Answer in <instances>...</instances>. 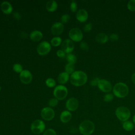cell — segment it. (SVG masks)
<instances>
[{
	"label": "cell",
	"mask_w": 135,
	"mask_h": 135,
	"mask_svg": "<svg viewBox=\"0 0 135 135\" xmlns=\"http://www.w3.org/2000/svg\"><path fill=\"white\" fill-rule=\"evenodd\" d=\"M13 70L16 73H21L23 71L22 66L19 63H15L13 65Z\"/></svg>",
	"instance_id": "28"
},
{
	"label": "cell",
	"mask_w": 135,
	"mask_h": 135,
	"mask_svg": "<svg viewBox=\"0 0 135 135\" xmlns=\"http://www.w3.org/2000/svg\"><path fill=\"white\" fill-rule=\"evenodd\" d=\"M70 16H69L68 14H65L61 16V18H60V20H61V21L62 23H67V22L69 21V20H70Z\"/></svg>",
	"instance_id": "33"
},
{
	"label": "cell",
	"mask_w": 135,
	"mask_h": 135,
	"mask_svg": "<svg viewBox=\"0 0 135 135\" xmlns=\"http://www.w3.org/2000/svg\"><path fill=\"white\" fill-rule=\"evenodd\" d=\"M62 42V39L59 36H55L51 40V44L53 46H59Z\"/></svg>",
	"instance_id": "24"
},
{
	"label": "cell",
	"mask_w": 135,
	"mask_h": 135,
	"mask_svg": "<svg viewBox=\"0 0 135 135\" xmlns=\"http://www.w3.org/2000/svg\"><path fill=\"white\" fill-rule=\"evenodd\" d=\"M72 118V114L68 110H65L61 112L60 119V121L63 123H67L69 122Z\"/></svg>",
	"instance_id": "17"
},
{
	"label": "cell",
	"mask_w": 135,
	"mask_h": 135,
	"mask_svg": "<svg viewBox=\"0 0 135 135\" xmlns=\"http://www.w3.org/2000/svg\"><path fill=\"white\" fill-rule=\"evenodd\" d=\"M68 89L66 87L63 85L56 86L53 91V94L55 98L59 100H63L68 95Z\"/></svg>",
	"instance_id": "6"
},
{
	"label": "cell",
	"mask_w": 135,
	"mask_h": 135,
	"mask_svg": "<svg viewBox=\"0 0 135 135\" xmlns=\"http://www.w3.org/2000/svg\"><path fill=\"white\" fill-rule=\"evenodd\" d=\"M0 91H1V86H0Z\"/></svg>",
	"instance_id": "43"
},
{
	"label": "cell",
	"mask_w": 135,
	"mask_h": 135,
	"mask_svg": "<svg viewBox=\"0 0 135 135\" xmlns=\"http://www.w3.org/2000/svg\"><path fill=\"white\" fill-rule=\"evenodd\" d=\"M45 83H46V85L48 87H50V88L54 87L55 85V84H56V82H55V80L53 79H52V78H48V79H47L46 80Z\"/></svg>",
	"instance_id": "27"
},
{
	"label": "cell",
	"mask_w": 135,
	"mask_h": 135,
	"mask_svg": "<svg viewBox=\"0 0 135 135\" xmlns=\"http://www.w3.org/2000/svg\"><path fill=\"white\" fill-rule=\"evenodd\" d=\"M109 37L107 34L104 33H100L97 34L95 37L96 41L100 44H104L107 43Z\"/></svg>",
	"instance_id": "20"
},
{
	"label": "cell",
	"mask_w": 135,
	"mask_h": 135,
	"mask_svg": "<svg viewBox=\"0 0 135 135\" xmlns=\"http://www.w3.org/2000/svg\"><path fill=\"white\" fill-rule=\"evenodd\" d=\"M88 77L85 72L82 71H75L71 74L70 80L71 83L76 86H80L85 84Z\"/></svg>",
	"instance_id": "1"
},
{
	"label": "cell",
	"mask_w": 135,
	"mask_h": 135,
	"mask_svg": "<svg viewBox=\"0 0 135 135\" xmlns=\"http://www.w3.org/2000/svg\"><path fill=\"white\" fill-rule=\"evenodd\" d=\"M75 69V66L74 64H71V63H68L65 66V70L66 73H68L69 74H72L74 72Z\"/></svg>",
	"instance_id": "25"
},
{
	"label": "cell",
	"mask_w": 135,
	"mask_h": 135,
	"mask_svg": "<svg viewBox=\"0 0 135 135\" xmlns=\"http://www.w3.org/2000/svg\"><path fill=\"white\" fill-rule=\"evenodd\" d=\"M69 79V74L66 72L60 73L57 76V80L60 84H64L66 83Z\"/></svg>",
	"instance_id": "19"
},
{
	"label": "cell",
	"mask_w": 135,
	"mask_h": 135,
	"mask_svg": "<svg viewBox=\"0 0 135 135\" xmlns=\"http://www.w3.org/2000/svg\"><path fill=\"white\" fill-rule=\"evenodd\" d=\"M117 118L121 121L124 122L128 120L131 115L130 110L126 107H119L117 108L115 111Z\"/></svg>",
	"instance_id": "4"
},
{
	"label": "cell",
	"mask_w": 135,
	"mask_h": 135,
	"mask_svg": "<svg viewBox=\"0 0 135 135\" xmlns=\"http://www.w3.org/2000/svg\"><path fill=\"white\" fill-rule=\"evenodd\" d=\"M56 55L58 57L60 58H64L66 57L65 53L62 50H59L56 52Z\"/></svg>",
	"instance_id": "36"
},
{
	"label": "cell",
	"mask_w": 135,
	"mask_h": 135,
	"mask_svg": "<svg viewBox=\"0 0 135 135\" xmlns=\"http://www.w3.org/2000/svg\"><path fill=\"white\" fill-rule=\"evenodd\" d=\"M41 117L46 121L52 120L55 116L54 111L50 107H45L43 108L41 112Z\"/></svg>",
	"instance_id": "9"
},
{
	"label": "cell",
	"mask_w": 135,
	"mask_h": 135,
	"mask_svg": "<svg viewBox=\"0 0 135 135\" xmlns=\"http://www.w3.org/2000/svg\"><path fill=\"white\" fill-rule=\"evenodd\" d=\"M65 107L69 111H75L78 108L79 101L75 98H71L66 101Z\"/></svg>",
	"instance_id": "13"
},
{
	"label": "cell",
	"mask_w": 135,
	"mask_h": 135,
	"mask_svg": "<svg viewBox=\"0 0 135 135\" xmlns=\"http://www.w3.org/2000/svg\"><path fill=\"white\" fill-rule=\"evenodd\" d=\"M123 129L127 131H132L134 128V123L131 121H126L122 123Z\"/></svg>",
	"instance_id": "22"
},
{
	"label": "cell",
	"mask_w": 135,
	"mask_h": 135,
	"mask_svg": "<svg viewBox=\"0 0 135 135\" xmlns=\"http://www.w3.org/2000/svg\"><path fill=\"white\" fill-rule=\"evenodd\" d=\"M30 128L34 134H39L45 131V124L42 120L36 119L31 123Z\"/></svg>",
	"instance_id": "5"
},
{
	"label": "cell",
	"mask_w": 135,
	"mask_h": 135,
	"mask_svg": "<svg viewBox=\"0 0 135 135\" xmlns=\"http://www.w3.org/2000/svg\"><path fill=\"white\" fill-rule=\"evenodd\" d=\"M98 87L101 91L106 93L109 92L112 89L111 83L105 79H101L99 80Z\"/></svg>",
	"instance_id": "11"
},
{
	"label": "cell",
	"mask_w": 135,
	"mask_h": 135,
	"mask_svg": "<svg viewBox=\"0 0 135 135\" xmlns=\"http://www.w3.org/2000/svg\"><path fill=\"white\" fill-rule=\"evenodd\" d=\"M132 120H133V123L135 124V114L133 115V118H132Z\"/></svg>",
	"instance_id": "42"
},
{
	"label": "cell",
	"mask_w": 135,
	"mask_h": 135,
	"mask_svg": "<svg viewBox=\"0 0 135 135\" xmlns=\"http://www.w3.org/2000/svg\"><path fill=\"white\" fill-rule=\"evenodd\" d=\"M83 33L78 28H73L69 33V36L72 41L80 42L82 40Z\"/></svg>",
	"instance_id": "7"
},
{
	"label": "cell",
	"mask_w": 135,
	"mask_h": 135,
	"mask_svg": "<svg viewBox=\"0 0 135 135\" xmlns=\"http://www.w3.org/2000/svg\"><path fill=\"white\" fill-rule=\"evenodd\" d=\"M30 38L33 42H38L43 37L42 33L38 30H35L32 31L30 35Z\"/></svg>",
	"instance_id": "18"
},
{
	"label": "cell",
	"mask_w": 135,
	"mask_h": 135,
	"mask_svg": "<svg viewBox=\"0 0 135 135\" xmlns=\"http://www.w3.org/2000/svg\"><path fill=\"white\" fill-rule=\"evenodd\" d=\"M43 135H57V134H56V131L54 129L50 128L45 130L44 131Z\"/></svg>",
	"instance_id": "30"
},
{
	"label": "cell",
	"mask_w": 135,
	"mask_h": 135,
	"mask_svg": "<svg viewBox=\"0 0 135 135\" xmlns=\"http://www.w3.org/2000/svg\"><path fill=\"white\" fill-rule=\"evenodd\" d=\"M48 104L51 107H55L58 104V100L56 98H52L50 100Z\"/></svg>",
	"instance_id": "31"
},
{
	"label": "cell",
	"mask_w": 135,
	"mask_h": 135,
	"mask_svg": "<svg viewBox=\"0 0 135 135\" xmlns=\"http://www.w3.org/2000/svg\"><path fill=\"white\" fill-rule=\"evenodd\" d=\"M74 45L73 41L70 40L66 38L63 41L61 44V49L65 53H71L74 50Z\"/></svg>",
	"instance_id": "10"
},
{
	"label": "cell",
	"mask_w": 135,
	"mask_h": 135,
	"mask_svg": "<svg viewBox=\"0 0 135 135\" xmlns=\"http://www.w3.org/2000/svg\"><path fill=\"white\" fill-rule=\"evenodd\" d=\"M92 28V24L91 23H88L84 26L83 28V30L85 32H89L91 30Z\"/></svg>",
	"instance_id": "35"
},
{
	"label": "cell",
	"mask_w": 135,
	"mask_h": 135,
	"mask_svg": "<svg viewBox=\"0 0 135 135\" xmlns=\"http://www.w3.org/2000/svg\"><path fill=\"white\" fill-rule=\"evenodd\" d=\"M103 101L105 102H111L113 99V95L111 93H108L103 96Z\"/></svg>",
	"instance_id": "29"
},
{
	"label": "cell",
	"mask_w": 135,
	"mask_h": 135,
	"mask_svg": "<svg viewBox=\"0 0 135 135\" xmlns=\"http://www.w3.org/2000/svg\"><path fill=\"white\" fill-rule=\"evenodd\" d=\"M95 130L94 123L89 120H85L81 122L79 126V131L83 135H91Z\"/></svg>",
	"instance_id": "2"
},
{
	"label": "cell",
	"mask_w": 135,
	"mask_h": 135,
	"mask_svg": "<svg viewBox=\"0 0 135 135\" xmlns=\"http://www.w3.org/2000/svg\"><path fill=\"white\" fill-rule=\"evenodd\" d=\"M70 9L72 12H75L77 10V4L75 1H72L70 4Z\"/></svg>",
	"instance_id": "34"
},
{
	"label": "cell",
	"mask_w": 135,
	"mask_h": 135,
	"mask_svg": "<svg viewBox=\"0 0 135 135\" xmlns=\"http://www.w3.org/2000/svg\"><path fill=\"white\" fill-rule=\"evenodd\" d=\"M133 135H135V134H133Z\"/></svg>",
	"instance_id": "44"
},
{
	"label": "cell",
	"mask_w": 135,
	"mask_h": 135,
	"mask_svg": "<svg viewBox=\"0 0 135 135\" xmlns=\"http://www.w3.org/2000/svg\"><path fill=\"white\" fill-rule=\"evenodd\" d=\"M51 30L53 35H60L64 30V25L61 22H56L52 25Z\"/></svg>",
	"instance_id": "14"
},
{
	"label": "cell",
	"mask_w": 135,
	"mask_h": 135,
	"mask_svg": "<svg viewBox=\"0 0 135 135\" xmlns=\"http://www.w3.org/2000/svg\"><path fill=\"white\" fill-rule=\"evenodd\" d=\"M51 49V46L50 44L47 41H43L38 45L37 52L40 55H45L50 52Z\"/></svg>",
	"instance_id": "8"
},
{
	"label": "cell",
	"mask_w": 135,
	"mask_h": 135,
	"mask_svg": "<svg viewBox=\"0 0 135 135\" xmlns=\"http://www.w3.org/2000/svg\"><path fill=\"white\" fill-rule=\"evenodd\" d=\"M131 80L132 82L135 84V73H133L131 76Z\"/></svg>",
	"instance_id": "41"
},
{
	"label": "cell",
	"mask_w": 135,
	"mask_h": 135,
	"mask_svg": "<svg viewBox=\"0 0 135 135\" xmlns=\"http://www.w3.org/2000/svg\"><path fill=\"white\" fill-rule=\"evenodd\" d=\"M1 9L5 14H9L13 11V7L12 5L6 1H4L1 4Z\"/></svg>",
	"instance_id": "16"
},
{
	"label": "cell",
	"mask_w": 135,
	"mask_h": 135,
	"mask_svg": "<svg viewBox=\"0 0 135 135\" xmlns=\"http://www.w3.org/2000/svg\"><path fill=\"white\" fill-rule=\"evenodd\" d=\"M113 93L115 97L119 98H123L128 95L129 88L124 83L119 82L114 85Z\"/></svg>",
	"instance_id": "3"
},
{
	"label": "cell",
	"mask_w": 135,
	"mask_h": 135,
	"mask_svg": "<svg viewBox=\"0 0 135 135\" xmlns=\"http://www.w3.org/2000/svg\"><path fill=\"white\" fill-rule=\"evenodd\" d=\"M57 4L56 2V1L54 0L49 1L47 2L46 5V9L49 12H51L56 11V9H57Z\"/></svg>",
	"instance_id": "21"
},
{
	"label": "cell",
	"mask_w": 135,
	"mask_h": 135,
	"mask_svg": "<svg viewBox=\"0 0 135 135\" xmlns=\"http://www.w3.org/2000/svg\"><path fill=\"white\" fill-rule=\"evenodd\" d=\"M76 18L80 22H84L88 20V13L84 9H80L76 13Z\"/></svg>",
	"instance_id": "15"
},
{
	"label": "cell",
	"mask_w": 135,
	"mask_h": 135,
	"mask_svg": "<svg viewBox=\"0 0 135 135\" xmlns=\"http://www.w3.org/2000/svg\"><path fill=\"white\" fill-rule=\"evenodd\" d=\"M79 131V129H78L76 127H73L71 128L70 129V132L72 133H76L78 132V131Z\"/></svg>",
	"instance_id": "40"
},
{
	"label": "cell",
	"mask_w": 135,
	"mask_h": 135,
	"mask_svg": "<svg viewBox=\"0 0 135 135\" xmlns=\"http://www.w3.org/2000/svg\"><path fill=\"white\" fill-rule=\"evenodd\" d=\"M20 79L23 83L27 84H29L32 80V74L30 71L24 70L20 73Z\"/></svg>",
	"instance_id": "12"
},
{
	"label": "cell",
	"mask_w": 135,
	"mask_h": 135,
	"mask_svg": "<svg viewBox=\"0 0 135 135\" xmlns=\"http://www.w3.org/2000/svg\"><path fill=\"white\" fill-rule=\"evenodd\" d=\"M80 49L84 51H88L89 50V46L88 44L85 42H81L80 44Z\"/></svg>",
	"instance_id": "32"
},
{
	"label": "cell",
	"mask_w": 135,
	"mask_h": 135,
	"mask_svg": "<svg viewBox=\"0 0 135 135\" xmlns=\"http://www.w3.org/2000/svg\"><path fill=\"white\" fill-rule=\"evenodd\" d=\"M127 7L130 11H135V0H130L128 2Z\"/></svg>",
	"instance_id": "26"
},
{
	"label": "cell",
	"mask_w": 135,
	"mask_h": 135,
	"mask_svg": "<svg viewBox=\"0 0 135 135\" xmlns=\"http://www.w3.org/2000/svg\"><path fill=\"white\" fill-rule=\"evenodd\" d=\"M13 17L17 20H20L21 19V15L18 12H15L13 13Z\"/></svg>",
	"instance_id": "39"
},
{
	"label": "cell",
	"mask_w": 135,
	"mask_h": 135,
	"mask_svg": "<svg viewBox=\"0 0 135 135\" xmlns=\"http://www.w3.org/2000/svg\"><path fill=\"white\" fill-rule=\"evenodd\" d=\"M100 79H99V78H94L93 79H92L91 82H90V85L91 86H96V85H98V82L99 81Z\"/></svg>",
	"instance_id": "37"
},
{
	"label": "cell",
	"mask_w": 135,
	"mask_h": 135,
	"mask_svg": "<svg viewBox=\"0 0 135 135\" xmlns=\"http://www.w3.org/2000/svg\"><path fill=\"white\" fill-rule=\"evenodd\" d=\"M66 59L68 61V63H71L73 64H74L77 61L76 56L74 54L72 53H69L68 55H66Z\"/></svg>",
	"instance_id": "23"
},
{
	"label": "cell",
	"mask_w": 135,
	"mask_h": 135,
	"mask_svg": "<svg viewBox=\"0 0 135 135\" xmlns=\"http://www.w3.org/2000/svg\"><path fill=\"white\" fill-rule=\"evenodd\" d=\"M109 38L112 41H116L119 39V36L115 33H112L110 35Z\"/></svg>",
	"instance_id": "38"
}]
</instances>
